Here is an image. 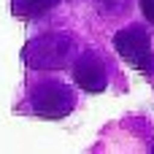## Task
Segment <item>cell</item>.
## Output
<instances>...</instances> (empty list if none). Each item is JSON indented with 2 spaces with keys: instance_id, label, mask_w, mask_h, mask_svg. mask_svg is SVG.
I'll return each mask as SVG.
<instances>
[{
  "instance_id": "cell-2",
  "label": "cell",
  "mask_w": 154,
  "mask_h": 154,
  "mask_svg": "<svg viewBox=\"0 0 154 154\" xmlns=\"http://www.w3.org/2000/svg\"><path fill=\"white\" fill-rule=\"evenodd\" d=\"M27 106L41 119H65L76 108V92L60 79H41L30 87Z\"/></svg>"
},
{
  "instance_id": "cell-5",
  "label": "cell",
  "mask_w": 154,
  "mask_h": 154,
  "mask_svg": "<svg viewBox=\"0 0 154 154\" xmlns=\"http://www.w3.org/2000/svg\"><path fill=\"white\" fill-rule=\"evenodd\" d=\"M62 0H11V11L19 19H35L49 14L51 8H57Z\"/></svg>"
},
{
  "instance_id": "cell-1",
  "label": "cell",
  "mask_w": 154,
  "mask_h": 154,
  "mask_svg": "<svg viewBox=\"0 0 154 154\" xmlns=\"http://www.w3.org/2000/svg\"><path fill=\"white\" fill-rule=\"evenodd\" d=\"M73 57H79V49L68 32H46L24 46V62L35 70H60L76 62Z\"/></svg>"
},
{
  "instance_id": "cell-7",
  "label": "cell",
  "mask_w": 154,
  "mask_h": 154,
  "mask_svg": "<svg viewBox=\"0 0 154 154\" xmlns=\"http://www.w3.org/2000/svg\"><path fill=\"white\" fill-rule=\"evenodd\" d=\"M138 8H141V14H143V19L154 24V0H138Z\"/></svg>"
},
{
  "instance_id": "cell-3",
  "label": "cell",
  "mask_w": 154,
  "mask_h": 154,
  "mask_svg": "<svg viewBox=\"0 0 154 154\" xmlns=\"http://www.w3.org/2000/svg\"><path fill=\"white\" fill-rule=\"evenodd\" d=\"M114 49L116 54L135 70L141 73H154V54H152V35L141 22H133L122 27L114 35Z\"/></svg>"
},
{
  "instance_id": "cell-6",
  "label": "cell",
  "mask_w": 154,
  "mask_h": 154,
  "mask_svg": "<svg viewBox=\"0 0 154 154\" xmlns=\"http://www.w3.org/2000/svg\"><path fill=\"white\" fill-rule=\"evenodd\" d=\"M125 3H127V0H95V5L100 8V14H103V11H106V14H116Z\"/></svg>"
},
{
  "instance_id": "cell-4",
  "label": "cell",
  "mask_w": 154,
  "mask_h": 154,
  "mask_svg": "<svg viewBox=\"0 0 154 154\" xmlns=\"http://www.w3.org/2000/svg\"><path fill=\"white\" fill-rule=\"evenodd\" d=\"M73 81L84 89V92H106L108 81H111V65L106 62V57L95 49H87L84 54L76 57L73 62Z\"/></svg>"
}]
</instances>
